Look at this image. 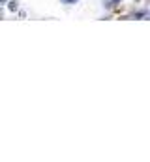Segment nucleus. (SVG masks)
<instances>
[{"mask_svg":"<svg viewBox=\"0 0 150 162\" xmlns=\"http://www.w3.org/2000/svg\"><path fill=\"white\" fill-rule=\"evenodd\" d=\"M10 10H17V2H15V0H13V2L10 4Z\"/></svg>","mask_w":150,"mask_h":162,"instance_id":"nucleus-1","label":"nucleus"},{"mask_svg":"<svg viewBox=\"0 0 150 162\" xmlns=\"http://www.w3.org/2000/svg\"><path fill=\"white\" fill-rule=\"evenodd\" d=\"M109 2H118V0H109Z\"/></svg>","mask_w":150,"mask_h":162,"instance_id":"nucleus-3","label":"nucleus"},{"mask_svg":"<svg viewBox=\"0 0 150 162\" xmlns=\"http://www.w3.org/2000/svg\"><path fill=\"white\" fill-rule=\"evenodd\" d=\"M62 2H64V4H75L77 0H62Z\"/></svg>","mask_w":150,"mask_h":162,"instance_id":"nucleus-2","label":"nucleus"}]
</instances>
